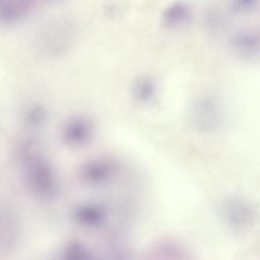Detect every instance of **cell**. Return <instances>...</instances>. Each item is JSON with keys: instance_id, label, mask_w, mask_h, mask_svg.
Masks as SVG:
<instances>
[{"instance_id": "1", "label": "cell", "mask_w": 260, "mask_h": 260, "mask_svg": "<svg viewBox=\"0 0 260 260\" xmlns=\"http://www.w3.org/2000/svg\"><path fill=\"white\" fill-rule=\"evenodd\" d=\"M1 12L3 14L4 19L13 21L23 17L29 12L31 5L27 4H0Z\"/></svg>"}, {"instance_id": "2", "label": "cell", "mask_w": 260, "mask_h": 260, "mask_svg": "<svg viewBox=\"0 0 260 260\" xmlns=\"http://www.w3.org/2000/svg\"><path fill=\"white\" fill-rule=\"evenodd\" d=\"M63 260H94V258L82 245L73 243L66 249Z\"/></svg>"}]
</instances>
